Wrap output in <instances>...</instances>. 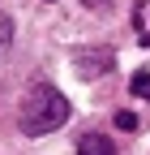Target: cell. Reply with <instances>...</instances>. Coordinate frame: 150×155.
<instances>
[{
	"instance_id": "7",
	"label": "cell",
	"mask_w": 150,
	"mask_h": 155,
	"mask_svg": "<svg viewBox=\"0 0 150 155\" xmlns=\"http://www.w3.org/2000/svg\"><path fill=\"white\" fill-rule=\"evenodd\" d=\"M82 5H90V9H107L111 0H82Z\"/></svg>"
},
{
	"instance_id": "5",
	"label": "cell",
	"mask_w": 150,
	"mask_h": 155,
	"mask_svg": "<svg viewBox=\"0 0 150 155\" xmlns=\"http://www.w3.org/2000/svg\"><path fill=\"white\" fill-rule=\"evenodd\" d=\"M129 91H133L137 99H146V104H150V73H146V69H142V73H133V82H129Z\"/></svg>"
},
{
	"instance_id": "1",
	"label": "cell",
	"mask_w": 150,
	"mask_h": 155,
	"mask_svg": "<svg viewBox=\"0 0 150 155\" xmlns=\"http://www.w3.org/2000/svg\"><path fill=\"white\" fill-rule=\"evenodd\" d=\"M64 121H69V99L56 86H34L22 99V112H17V125H22V134H30V138H43V134L60 129Z\"/></svg>"
},
{
	"instance_id": "4",
	"label": "cell",
	"mask_w": 150,
	"mask_h": 155,
	"mask_svg": "<svg viewBox=\"0 0 150 155\" xmlns=\"http://www.w3.org/2000/svg\"><path fill=\"white\" fill-rule=\"evenodd\" d=\"M133 30L142 43H150V0H137L133 5Z\"/></svg>"
},
{
	"instance_id": "2",
	"label": "cell",
	"mask_w": 150,
	"mask_h": 155,
	"mask_svg": "<svg viewBox=\"0 0 150 155\" xmlns=\"http://www.w3.org/2000/svg\"><path fill=\"white\" fill-rule=\"evenodd\" d=\"M111 65H116V56H111V52H82L77 61H73V69H77L82 78H99V73H107Z\"/></svg>"
},
{
	"instance_id": "3",
	"label": "cell",
	"mask_w": 150,
	"mask_h": 155,
	"mask_svg": "<svg viewBox=\"0 0 150 155\" xmlns=\"http://www.w3.org/2000/svg\"><path fill=\"white\" fill-rule=\"evenodd\" d=\"M77 155H116V147H111V138H103V134H82Z\"/></svg>"
},
{
	"instance_id": "6",
	"label": "cell",
	"mask_w": 150,
	"mask_h": 155,
	"mask_svg": "<svg viewBox=\"0 0 150 155\" xmlns=\"http://www.w3.org/2000/svg\"><path fill=\"white\" fill-rule=\"evenodd\" d=\"M116 125H120L124 134H133V129H137V116H133V112H116Z\"/></svg>"
}]
</instances>
